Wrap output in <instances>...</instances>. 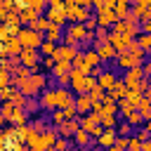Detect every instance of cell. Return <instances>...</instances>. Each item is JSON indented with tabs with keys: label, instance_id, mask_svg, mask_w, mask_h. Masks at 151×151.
Listing matches in <instances>:
<instances>
[{
	"label": "cell",
	"instance_id": "27",
	"mask_svg": "<svg viewBox=\"0 0 151 151\" xmlns=\"http://www.w3.org/2000/svg\"><path fill=\"white\" fill-rule=\"evenodd\" d=\"M137 109V104L132 101V99H127V97H123V99H118V111L123 113V116H127L130 111H134Z\"/></svg>",
	"mask_w": 151,
	"mask_h": 151
},
{
	"label": "cell",
	"instance_id": "48",
	"mask_svg": "<svg viewBox=\"0 0 151 151\" xmlns=\"http://www.w3.org/2000/svg\"><path fill=\"white\" fill-rule=\"evenodd\" d=\"M137 137L144 142V139H146V137H151V134H149V130H139V132H137Z\"/></svg>",
	"mask_w": 151,
	"mask_h": 151
},
{
	"label": "cell",
	"instance_id": "46",
	"mask_svg": "<svg viewBox=\"0 0 151 151\" xmlns=\"http://www.w3.org/2000/svg\"><path fill=\"white\" fill-rule=\"evenodd\" d=\"M142 151H151V139H149V137L142 142Z\"/></svg>",
	"mask_w": 151,
	"mask_h": 151
},
{
	"label": "cell",
	"instance_id": "23",
	"mask_svg": "<svg viewBox=\"0 0 151 151\" xmlns=\"http://www.w3.org/2000/svg\"><path fill=\"white\" fill-rule=\"evenodd\" d=\"M38 14H40L38 9H33V7H28V5H24V7L19 9V21H28V24H31V21H33V19H35Z\"/></svg>",
	"mask_w": 151,
	"mask_h": 151
},
{
	"label": "cell",
	"instance_id": "22",
	"mask_svg": "<svg viewBox=\"0 0 151 151\" xmlns=\"http://www.w3.org/2000/svg\"><path fill=\"white\" fill-rule=\"evenodd\" d=\"M137 111L142 113V118H144V120L151 116V99H149L146 94H142V97H139V101H137Z\"/></svg>",
	"mask_w": 151,
	"mask_h": 151
},
{
	"label": "cell",
	"instance_id": "41",
	"mask_svg": "<svg viewBox=\"0 0 151 151\" xmlns=\"http://www.w3.org/2000/svg\"><path fill=\"white\" fill-rule=\"evenodd\" d=\"M66 146H68V142H66V139H57V142H54V146H52V149H57V151H64V149H66Z\"/></svg>",
	"mask_w": 151,
	"mask_h": 151
},
{
	"label": "cell",
	"instance_id": "34",
	"mask_svg": "<svg viewBox=\"0 0 151 151\" xmlns=\"http://www.w3.org/2000/svg\"><path fill=\"white\" fill-rule=\"evenodd\" d=\"M137 45H139L144 52H151V33H144V31H142V35H139Z\"/></svg>",
	"mask_w": 151,
	"mask_h": 151
},
{
	"label": "cell",
	"instance_id": "6",
	"mask_svg": "<svg viewBox=\"0 0 151 151\" xmlns=\"http://www.w3.org/2000/svg\"><path fill=\"white\" fill-rule=\"evenodd\" d=\"M66 19H71V21H85V19H90L87 7L76 5V2H66Z\"/></svg>",
	"mask_w": 151,
	"mask_h": 151
},
{
	"label": "cell",
	"instance_id": "44",
	"mask_svg": "<svg viewBox=\"0 0 151 151\" xmlns=\"http://www.w3.org/2000/svg\"><path fill=\"white\" fill-rule=\"evenodd\" d=\"M142 31L144 33H151V19H144L142 21Z\"/></svg>",
	"mask_w": 151,
	"mask_h": 151
},
{
	"label": "cell",
	"instance_id": "16",
	"mask_svg": "<svg viewBox=\"0 0 151 151\" xmlns=\"http://www.w3.org/2000/svg\"><path fill=\"white\" fill-rule=\"evenodd\" d=\"M97 54H99L101 61H109V59L116 57V50H113V45L106 40V42H99V45H97Z\"/></svg>",
	"mask_w": 151,
	"mask_h": 151
},
{
	"label": "cell",
	"instance_id": "15",
	"mask_svg": "<svg viewBox=\"0 0 151 151\" xmlns=\"http://www.w3.org/2000/svg\"><path fill=\"white\" fill-rule=\"evenodd\" d=\"M76 52H78L76 45H66V42H64V45H57V50H54L52 57H54V59H68V61H71Z\"/></svg>",
	"mask_w": 151,
	"mask_h": 151
},
{
	"label": "cell",
	"instance_id": "5",
	"mask_svg": "<svg viewBox=\"0 0 151 151\" xmlns=\"http://www.w3.org/2000/svg\"><path fill=\"white\" fill-rule=\"evenodd\" d=\"M142 61L144 59H139V57H134L130 50H120V52H116V66H120V68H132V66H142Z\"/></svg>",
	"mask_w": 151,
	"mask_h": 151
},
{
	"label": "cell",
	"instance_id": "45",
	"mask_svg": "<svg viewBox=\"0 0 151 151\" xmlns=\"http://www.w3.org/2000/svg\"><path fill=\"white\" fill-rule=\"evenodd\" d=\"M42 64H45L47 68H52V66H54V57H42Z\"/></svg>",
	"mask_w": 151,
	"mask_h": 151
},
{
	"label": "cell",
	"instance_id": "14",
	"mask_svg": "<svg viewBox=\"0 0 151 151\" xmlns=\"http://www.w3.org/2000/svg\"><path fill=\"white\" fill-rule=\"evenodd\" d=\"M73 104H76L78 113H90V109H92V97H90L87 92H78Z\"/></svg>",
	"mask_w": 151,
	"mask_h": 151
},
{
	"label": "cell",
	"instance_id": "37",
	"mask_svg": "<svg viewBox=\"0 0 151 151\" xmlns=\"http://www.w3.org/2000/svg\"><path fill=\"white\" fill-rule=\"evenodd\" d=\"M64 120H66L64 111H61V109H54V113H52V123H54V125H59V123H64Z\"/></svg>",
	"mask_w": 151,
	"mask_h": 151
},
{
	"label": "cell",
	"instance_id": "17",
	"mask_svg": "<svg viewBox=\"0 0 151 151\" xmlns=\"http://www.w3.org/2000/svg\"><path fill=\"white\" fill-rule=\"evenodd\" d=\"M83 59H85V68H87V73H92L99 64H101V59H99V54H97V50H90V52H85L83 54Z\"/></svg>",
	"mask_w": 151,
	"mask_h": 151
},
{
	"label": "cell",
	"instance_id": "25",
	"mask_svg": "<svg viewBox=\"0 0 151 151\" xmlns=\"http://www.w3.org/2000/svg\"><path fill=\"white\" fill-rule=\"evenodd\" d=\"M99 125L101 127H116V113L113 111H101L99 113Z\"/></svg>",
	"mask_w": 151,
	"mask_h": 151
},
{
	"label": "cell",
	"instance_id": "24",
	"mask_svg": "<svg viewBox=\"0 0 151 151\" xmlns=\"http://www.w3.org/2000/svg\"><path fill=\"white\" fill-rule=\"evenodd\" d=\"M68 71H71V61L68 59H54V66H52L54 76H61V73H68Z\"/></svg>",
	"mask_w": 151,
	"mask_h": 151
},
{
	"label": "cell",
	"instance_id": "43",
	"mask_svg": "<svg viewBox=\"0 0 151 151\" xmlns=\"http://www.w3.org/2000/svg\"><path fill=\"white\" fill-rule=\"evenodd\" d=\"M142 64H144V66H142V71H144V76L149 78V76H151V59H149V61H142Z\"/></svg>",
	"mask_w": 151,
	"mask_h": 151
},
{
	"label": "cell",
	"instance_id": "8",
	"mask_svg": "<svg viewBox=\"0 0 151 151\" xmlns=\"http://www.w3.org/2000/svg\"><path fill=\"white\" fill-rule=\"evenodd\" d=\"M116 19H118V17H116V12H113L111 7H99V9H97V26L109 28Z\"/></svg>",
	"mask_w": 151,
	"mask_h": 151
},
{
	"label": "cell",
	"instance_id": "10",
	"mask_svg": "<svg viewBox=\"0 0 151 151\" xmlns=\"http://www.w3.org/2000/svg\"><path fill=\"white\" fill-rule=\"evenodd\" d=\"M80 127H83V130H87V132H90L92 137H97V134H99V132L104 130V127L99 125V120H97V118H94L92 113H87V116H85V118L80 120Z\"/></svg>",
	"mask_w": 151,
	"mask_h": 151
},
{
	"label": "cell",
	"instance_id": "11",
	"mask_svg": "<svg viewBox=\"0 0 151 151\" xmlns=\"http://www.w3.org/2000/svg\"><path fill=\"white\" fill-rule=\"evenodd\" d=\"M2 50H5V54H7V57H17V54H19V50H21L19 38H17V35H7V38L2 40Z\"/></svg>",
	"mask_w": 151,
	"mask_h": 151
},
{
	"label": "cell",
	"instance_id": "49",
	"mask_svg": "<svg viewBox=\"0 0 151 151\" xmlns=\"http://www.w3.org/2000/svg\"><path fill=\"white\" fill-rule=\"evenodd\" d=\"M144 92H146V97L151 99V80H149V85H146V90H144Z\"/></svg>",
	"mask_w": 151,
	"mask_h": 151
},
{
	"label": "cell",
	"instance_id": "19",
	"mask_svg": "<svg viewBox=\"0 0 151 151\" xmlns=\"http://www.w3.org/2000/svg\"><path fill=\"white\" fill-rule=\"evenodd\" d=\"M116 80H118V78H116V76H113L111 71H104V73H97V83H99V85H101L104 90H111Z\"/></svg>",
	"mask_w": 151,
	"mask_h": 151
},
{
	"label": "cell",
	"instance_id": "31",
	"mask_svg": "<svg viewBox=\"0 0 151 151\" xmlns=\"http://www.w3.org/2000/svg\"><path fill=\"white\" fill-rule=\"evenodd\" d=\"M73 137H76V144H80V146H85V144H90V137H92V134H90L87 130H83V127H78Z\"/></svg>",
	"mask_w": 151,
	"mask_h": 151
},
{
	"label": "cell",
	"instance_id": "21",
	"mask_svg": "<svg viewBox=\"0 0 151 151\" xmlns=\"http://www.w3.org/2000/svg\"><path fill=\"white\" fill-rule=\"evenodd\" d=\"M40 104H42L45 109L54 111V109H57V94H54V90H45L42 97H40Z\"/></svg>",
	"mask_w": 151,
	"mask_h": 151
},
{
	"label": "cell",
	"instance_id": "3",
	"mask_svg": "<svg viewBox=\"0 0 151 151\" xmlns=\"http://www.w3.org/2000/svg\"><path fill=\"white\" fill-rule=\"evenodd\" d=\"M17 38H19V42H21V47H38V50H40V42H42L45 35H42L40 31H35V28H19Z\"/></svg>",
	"mask_w": 151,
	"mask_h": 151
},
{
	"label": "cell",
	"instance_id": "4",
	"mask_svg": "<svg viewBox=\"0 0 151 151\" xmlns=\"http://www.w3.org/2000/svg\"><path fill=\"white\" fill-rule=\"evenodd\" d=\"M17 57H19V64L21 66H28L31 71L38 68V47H21Z\"/></svg>",
	"mask_w": 151,
	"mask_h": 151
},
{
	"label": "cell",
	"instance_id": "51",
	"mask_svg": "<svg viewBox=\"0 0 151 151\" xmlns=\"http://www.w3.org/2000/svg\"><path fill=\"white\" fill-rule=\"evenodd\" d=\"M92 5H94V7H99V5H101V0H92Z\"/></svg>",
	"mask_w": 151,
	"mask_h": 151
},
{
	"label": "cell",
	"instance_id": "30",
	"mask_svg": "<svg viewBox=\"0 0 151 151\" xmlns=\"http://www.w3.org/2000/svg\"><path fill=\"white\" fill-rule=\"evenodd\" d=\"M113 12H116V17H118V19H123V17L130 12V2H127V0H116Z\"/></svg>",
	"mask_w": 151,
	"mask_h": 151
},
{
	"label": "cell",
	"instance_id": "9",
	"mask_svg": "<svg viewBox=\"0 0 151 151\" xmlns=\"http://www.w3.org/2000/svg\"><path fill=\"white\" fill-rule=\"evenodd\" d=\"M109 42L113 45L116 52H120V50H127V47H130L132 38H130V35H123V33H109Z\"/></svg>",
	"mask_w": 151,
	"mask_h": 151
},
{
	"label": "cell",
	"instance_id": "7",
	"mask_svg": "<svg viewBox=\"0 0 151 151\" xmlns=\"http://www.w3.org/2000/svg\"><path fill=\"white\" fill-rule=\"evenodd\" d=\"M132 14H134V19H137V21L151 19V0H134Z\"/></svg>",
	"mask_w": 151,
	"mask_h": 151
},
{
	"label": "cell",
	"instance_id": "32",
	"mask_svg": "<svg viewBox=\"0 0 151 151\" xmlns=\"http://www.w3.org/2000/svg\"><path fill=\"white\" fill-rule=\"evenodd\" d=\"M59 35H61V26L50 21V26H47V31H45V38H50V40H57Z\"/></svg>",
	"mask_w": 151,
	"mask_h": 151
},
{
	"label": "cell",
	"instance_id": "20",
	"mask_svg": "<svg viewBox=\"0 0 151 151\" xmlns=\"http://www.w3.org/2000/svg\"><path fill=\"white\" fill-rule=\"evenodd\" d=\"M106 92H109V94H111V97L118 101V99H123V97H125L127 85H125V80H116V83H113V87H111V90H106Z\"/></svg>",
	"mask_w": 151,
	"mask_h": 151
},
{
	"label": "cell",
	"instance_id": "2",
	"mask_svg": "<svg viewBox=\"0 0 151 151\" xmlns=\"http://www.w3.org/2000/svg\"><path fill=\"white\" fill-rule=\"evenodd\" d=\"M92 31H87L85 28V24L83 21H73L68 28H66V33H64V42L66 45H76L78 47V42L80 40H92Z\"/></svg>",
	"mask_w": 151,
	"mask_h": 151
},
{
	"label": "cell",
	"instance_id": "26",
	"mask_svg": "<svg viewBox=\"0 0 151 151\" xmlns=\"http://www.w3.org/2000/svg\"><path fill=\"white\" fill-rule=\"evenodd\" d=\"M54 50H57V40L42 38V42H40V52H42V57H52V54H54Z\"/></svg>",
	"mask_w": 151,
	"mask_h": 151
},
{
	"label": "cell",
	"instance_id": "33",
	"mask_svg": "<svg viewBox=\"0 0 151 151\" xmlns=\"http://www.w3.org/2000/svg\"><path fill=\"white\" fill-rule=\"evenodd\" d=\"M125 120H127V123H130L132 127H137V125H142V120H144V118H142V113H139V111L134 109V111H130V113L125 116Z\"/></svg>",
	"mask_w": 151,
	"mask_h": 151
},
{
	"label": "cell",
	"instance_id": "13",
	"mask_svg": "<svg viewBox=\"0 0 151 151\" xmlns=\"http://www.w3.org/2000/svg\"><path fill=\"white\" fill-rule=\"evenodd\" d=\"M78 127H80V123L76 118H66L64 123H59V130L57 132H59V137H73Z\"/></svg>",
	"mask_w": 151,
	"mask_h": 151
},
{
	"label": "cell",
	"instance_id": "36",
	"mask_svg": "<svg viewBox=\"0 0 151 151\" xmlns=\"http://www.w3.org/2000/svg\"><path fill=\"white\" fill-rule=\"evenodd\" d=\"M127 149L142 151V139H139V137H127Z\"/></svg>",
	"mask_w": 151,
	"mask_h": 151
},
{
	"label": "cell",
	"instance_id": "38",
	"mask_svg": "<svg viewBox=\"0 0 151 151\" xmlns=\"http://www.w3.org/2000/svg\"><path fill=\"white\" fill-rule=\"evenodd\" d=\"M111 149H113V151H120V149H127V137H123V134H120V139H116Z\"/></svg>",
	"mask_w": 151,
	"mask_h": 151
},
{
	"label": "cell",
	"instance_id": "29",
	"mask_svg": "<svg viewBox=\"0 0 151 151\" xmlns=\"http://www.w3.org/2000/svg\"><path fill=\"white\" fill-rule=\"evenodd\" d=\"M101 104H104V111H113V113H118V101H116V99H113L109 92H104Z\"/></svg>",
	"mask_w": 151,
	"mask_h": 151
},
{
	"label": "cell",
	"instance_id": "35",
	"mask_svg": "<svg viewBox=\"0 0 151 151\" xmlns=\"http://www.w3.org/2000/svg\"><path fill=\"white\" fill-rule=\"evenodd\" d=\"M104 92H106V90H104V87L97 83L94 87H90V92H87V94L92 97V101H97V99H101V97H104Z\"/></svg>",
	"mask_w": 151,
	"mask_h": 151
},
{
	"label": "cell",
	"instance_id": "12",
	"mask_svg": "<svg viewBox=\"0 0 151 151\" xmlns=\"http://www.w3.org/2000/svg\"><path fill=\"white\" fill-rule=\"evenodd\" d=\"M54 94H57V109H64V106H71V104H73V94H71L64 85L54 87Z\"/></svg>",
	"mask_w": 151,
	"mask_h": 151
},
{
	"label": "cell",
	"instance_id": "39",
	"mask_svg": "<svg viewBox=\"0 0 151 151\" xmlns=\"http://www.w3.org/2000/svg\"><path fill=\"white\" fill-rule=\"evenodd\" d=\"M106 40H109V33H106V28L97 26V45H99V42H106Z\"/></svg>",
	"mask_w": 151,
	"mask_h": 151
},
{
	"label": "cell",
	"instance_id": "40",
	"mask_svg": "<svg viewBox=\"0 0 151 151\" xmlns=\"http://www.w3.org/2000/svg\"><path fill=\"white\" fill-rule=\"evenodd\" d=\"M57 83H59V85H64V87H66V85H68V83H71V71H68V73H61V76H57Z\"/></svg>",
	"mask_w": 151,
	"mask_h": 151
},
{
	"label": "cell",
	"instance_id": "28",
	"mask_svg": "<svg viewBox=\"0 0 151 151\" xmlns=\"http://www.w3.org/2000/svg\"><path fill=\"white\" fill-rule=\"evenodd\" d=\"M47 26H50V19H47V17H40V14L31 21V28H35V31H40V33H45Z\"/></svg>",
	"mask_w": 151,
	"mask_h": 151
},
{
	"label": "cell",
	"instance_id": "42",
	"mask_svg": "<svg viewBox=\"0 0 151 151\" xmlns=\"http://www.w3.org/2000/svg\"><path fill=\"white\" fill-rule=\"evenodd\" d=\"M118 134H123V137H127V134H130V123H125V125H120V127H118Z\"/></svg>",
	"mask_w": 151,
	"mask_h": 151
},
{
	"label": "cell",
	"instance_id": "1",
	"mask_svg": "<svg viewBox=\"0 0 151 151\" xmlns=\"http://www.w3.org/2000/svg\"><path fill=\"white\" fill-rule=\"evenodd\" d=\"M45 85H47V78H45V76H40V73H33V71H31V73H28V76L17 85V87H19V92H21V94H26V97H35L38 92H42V90H45Z\"/></svg>",
	"mask_w": 151,
	"mask_h": 151
},
{
	"label": "cell",
	"instance_id": "18",
	"mask_svg": "<svg viewBox=\"0 0 151 151\" xmlns=\"http://www.w3.org/2000/svg\"><path fill=\"white\" fill-rule=\"evenodd\" d=\"M116 127H104L99 134H97V142L101 144V146H113V142H116V132H113Z\"/></svg>",
	"mask_w": 151,
	"mask_h": 151
},
{
	"label": "cell",
	"instance_id": "50",
	"mask_svg": "<svg viewBox=\"0 0 151 151\" xmlns=\"http://www.w3.org/2000/svg\"><path fill=\"white\" fill-rule=\"evenodd\" d=\"M146 130H149V134H151V116L146 118Z\"/></svg>",
	"mask_w": 151,
	"mask_h": 151
},
{
	"label": "cell",
	"instance_id": "47",
	"mask_svg": "<svg viewBox=\"0 0 151 151\" xmlns=\"http://www.w3.org/2000/svg\"><path fill=\"white\" fill-rule=\"evenodd\" d=\"M113 5H116V0H101L99 7H111V9H113ZM99 7H97V9H99Z\"/></svg>",
	"mask_w": 151,
	"mask_h": 151
}]
</instances>
